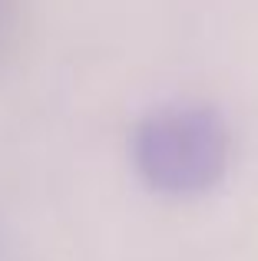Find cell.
<instances>
[{
	"label": "cell",
	"instance_id": "obj_1",
	"mask_svg": "<svg viewBox=\"0 0 258 261\" xmlns=\"http://www.w3.org/2000/svg\"><path fill=\"white\" fill-rule=\"evenodd\" d=\"M228 126L202 106H172L146 116L136 129L133 155L142 178L169 195L205 192L225 175Z\"/></svg>",
	"mask_w": 258,
	"mask_h": 261
}]
</instances>
